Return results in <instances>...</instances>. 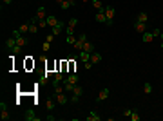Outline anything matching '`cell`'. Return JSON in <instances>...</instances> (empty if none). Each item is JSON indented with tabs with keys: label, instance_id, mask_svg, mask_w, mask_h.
<instances>
[{
	"label": "cell",
	"instance_id": "6da1fadb",
	"mask_svg": "<svg viewBox=\"0 0 163 121\" xmlns=\"http://www.w3.org/2000/svg\"><path fill=\"white\" fill-rule=\"evenodd\" d=\"M5 47H8V49L13 52V54H18V52H20V49H22V47H18V44H16V38H15V36H11V38H8V40H5Z\"/></svg>",
	"mask_w": 163,
	"mask_h": 121
},
{
	"label": "cell",
	"instance_id": "7a4b0ae2",
	"mask_svg": "<svg viewBox=\"0 0 163 121\" xmlns=\"http://www.w3.org/2000/svg\"><path fill=\"white\" fill-rule=\"evenodd\" d=\"M114 15H116V9H114V5H105V16H107V25H112V22H114Z\"/></svg>",
	"mask_w": 163,
	"mask_h": 121
},
{
	"label": "cell",
	"instance_id": "3957f363",
	"mask_svg": "<svg viewBox=\"0 0 163 121\" xmlns=\"http://www.w3.org/2000/svg\"><path fill=\"white\" fill-rule=\"evenodd\" d=\"M85 42H87V35H85V33H80L73 47H74L76 51H82V49H84V44H85Z\"/></svg>",
	"mask_w": 163,
	"mask_h": 121
},
{
	"label": "cell",
	"instance_id": "277c9868",
	"mask_svg": "<svg viewBox=\"0 0 163 121\" xmlns=\"http://www.w3.org/2000/svg\"><path fill=\"white\" fill-rule=\"evenodd\" d=\"M0 118H2V121H9L11 119L9 110H8V103L5 101H0Z\"/></svg>",
	"mask_w": 163,
	"mask_h": 121
},
{
	"label": "cell",
	"instance_id": "5b68a950",
	"mask_svg": "<svg viewBox=\"0 0 163 121\" xmlns=\"http://www.w3.org/2000/svg\"><path fill=\"white\" fill-rule=\"evenodd\" d=\"M54 99H56V103H58L60 107H64V105H67V103H69V98H67V94H65V92L54 94Z\"/></svg>",
	"mask_w": 163,
	"mask_h": 121
},
{
	"label": "cell",
	"instance_id": "8992f818",
	"mask_svg": "<svg viewBox=\"0 0 163 121\" xmlns=\"http://www.w3.org/2000/svg\"><path fill=\"white\" fill-rule=\"evenodd\" d=\"M78 25V18H71L67 22V27H65V33L67 35H74V27Z\"/></svg>",
	"mask_w": 163,
	"mask_h": 121
},
{
	"label": "cell",
	"instance_id": "52a82bcc",
	"mask_svg": "<svg viewBox=\"0 0 163 121\" xmlns=\"http://www.w3.org/2000/svg\"><path fill=\"white\" fill-rule=\"evenodd\" d=\"M109 96H111V90H109L107 87H105V89H101V90L98 92V96H96V101H98V103H101V101H105V99H107Z\"/></svg>",
	"mask_w": 163,
	"mask_h": 121
},
{
	"label": "cell",
	"instance_id": "ba28073f",
	"mask_svg": "<svg viewBox=\"0 0 163 121\" xmlns=\"http://www.w3.org/2000/svg\"><path fill=\"white\" fill-rule=\"evenodd\" d=\"M24 119H25V121H42L44 118L36 116V114L33 112V110H27V112H25V116H24Z\"/></svg>",
	"mask_w": 163,
	"mask_h": 121
},
{
	"label": "cell",
	"instance_id": "9c48e42d",
	"mask_svg": "<svg viewBox=\"0 0 163 121\" xmlns=\"http://www.w3.org/2000/svg\"><path fill=\"white\" fill-rule=\"evenodd\" d=\"M64 74H62V71H58V72H54V80H53V87H56L60 83H64Z\"/></svg>",
	"mask_w": 163,
	"mask_h": 121
},
{
	"label": "cell",
	"instance_id": "30bf717a",
	"mask_svg": "<svg viewBox=\"0 0 163 121\" xmlns=\"http://www.w3.org/2000/svg\"><path fill=\"white\" fill-rule=\"evenodd\" d=\"M134 31L143 35V33L147 31V24H145V22H134Z\"/></svg>",
	"mask_w": 163,
	"mask_h": 121
},
{
	"label": "cell",
	"instance_id": "8fae6325",
	"mask_svg": "<svg viewBox=\"0 0 163 121\" xmlns=\"http://www.w3.org/2000/svg\"><path fill=\"white\" fill-rule=\"evenodd\" d=\"M96 22L98 24H107V16H105V9H101L96 13Z\"/></svg>",
	"mask_w": 163,
	"mask_h": 121
},
{
	"label": "cell",
	"instance_id": "7c38bea8",
	"mask_svg": "<svg viewBox=\"0 0 163 121\" xmlns=\"http://www.w3.org/2000/svg\"><path fill=\"white\" fill-rule=\"evenodd\" d=\"M65 27H67V25H65L64 22H58V24L53 27V35H54V36H58L60 33H62V29H65Z\"/></svg>",
	"mask_w": 163,
	"mask_h": 121
},
{
	"label": "cell",
	"instance_id": "4fadbf2b",
	"mask_svg": "<svg viewBox=\"0 0 163 121\" xmlns=\"http://www.w3.org/2000/svg\"><path fill=\"white\" fill-rule=\"evenodd\" d=\"M36 16H38L40 20H45V18H47V9L44 7V5H40V7L36 9Z\"/></svg>",
	"mask_w": 163,
	"mask_h": 121
},
{
	"label": "cell",
	"instance_id": "5bb4252c",
	"mask_svg": "<svg viewBox=\"0 0 163 121\" xmlns=\"http://www.w3.org/2000/svg\"><path fill=\"white\" fill-rule=\"evenodd\" d=\"M45 20H47V25H49V27H54V25H56V24L60 22V20H58L56 16H54V15H49Z\"/></svg>",
	"mask_w": 163,
	"mask_h": 121
},
{
	"label": "cell",
	"instance_id": "9a60e30c",
	"mask_svg": "<svg viewBox=\"0 0 163 121\" xmlns=\"http://www.w3.org/2000/svg\"><path fill=\"white\" fill-rule=\"evenodd\" d=\"M91 62H92V65L100 63V62H101V54H100V52H96V51L91 52Z\"/></svg>",
	"mask_w": 163,
	"mask_h": 121
},
{
	"label": "cell",
	"instance_id": "2e32d148",
	"mask_svg": "<svg viewBox=\"0 0 163 121\" xmlns=\"http://www.w3.org/2000/svg\"><path fill=\"white\" fill-rule=\"evenodd\" d=\"M85 119H87V121H101V116H98L94 110H91L89 116H85Z\"/></svg>",
	"mask_w": 163,
	"mask_h": 121
},
{
	"label": "cell",
	"instance_id": "e0dca14e",
	"mask_svg": "<svg viewBox=\"0 0 163 121\" xmlns=\"http://www.w3.org/2000/svg\"><path fill=\"white\" fill-rule=\"evenodd\" d=\"M74 4H76V0H64V2L60 4V7H62V9H69V7H73Z\"/></svg>",
	"mask_w": 163,
	"mask_h": 121
},
{
	"label": "cell",
	"instance_id": "ac0fdd59",
	"mask_svg": "<svg viewBox=\"0 0 163 121\" xmlns=\"http://www.w3.org/2000/svg\"><path fill=\"white\" fill-rule=\"evenodd\" d=\"M65 82H69V83H73V85H76V83H78V74H76V72H73V74H69V76L65 78Z\"/></svg>",
	"mask_w": 163,
	"mask_h": 121
},
{
	"label": "cell",
	"instance_id": "d6986e66",
	"mask_svg": "<svg viewBox=\"0 0 163 121\" xmlns=\"http://www.w3.org/2000/svg\"><path fill=\"white\" fill-rule=\"evenodd\" d=\"M141 38H143V42H145V44H151L152 40H154V35H152V33H149V31H145Z\"/></svg>",
	"mask_w": 163,
	"mask_h": 121
},
{
	"label": "cell",
	"instance_id": "ffe728a7",
	"mask_svg": "<svg viewBox=\"0 0 163 121\" xmlns=\"http://www.w3.org/2000/svg\"><path fill=\"white\" fill-rule=\"evenodd\" d=\"M73 94H74V96H80V98H82V96H84V87H80V85L76 83V85H74V89H73Z\"/></svg>",
	"mask_w": 163,
	"mask_h": 121
},
{
	"label": "cell",
	"instance_id": "44dd1931",
	"mask_svg": "<svg viewBox=\"0 0 163 121\" xmlns=\"http://www.w3.org/2000/svg\"><path fill=\"white\" fill-rule=\"evenodd\" d=\"M82 51H85V52H94V44H91L89 40H87V42L84 44V49Z\"/></svg>",
	"mask_w": 163,
	"mask_h": 121
},
{
	"label": "cell",
	"instance_id": "7402d4cb",
	"mask_svg": "<svg viewBox=\"0 0 163 121\" xmlns=\"http://www.w3.org/2000/svg\"><path fill=\"white\" fill-rule=\"evenodd\" d=\"M134 22H149V15H147V13H140V15L138 16H136V20H134Z\"/></svg>",
	"mask_w": 163,
	"mask_h": 121
},
{
	"label": "cell",
	"instance_id": "603a6c76",
	"mask_svg": "<svg viewBox=\"0 0 163 121\" xmlns=\"http://www.w3.org/2000/svg\"><path fill=\"white\" fill-rule=\"evenodd\" d=\"M80 60H82V62H89V60H91V52H85V51H80Z\"/></svg>",
	"mask_w": 163,
	"mask_h": 121
},
{
	"label": "cell",
	"instance_id": "cb8c5ba5",
	"mask_svg": "<svg viewBox=\"0 0 163 121\" xmlns=\"http://www.w3.org/2000/svg\"><path fill=\"white\" fill-rule=\"evenodd\" d=\"M45 105H47V110H54V105H56V101H54L53 98H47Z\"/></svg>",
	"mask_w": 163,
	"mask_h": 121
},
{
	"label": "cell",
	"instance_id": "d4e9b609",
	"mask_svg": "<svg viewBox=\"0 0 163 121\" xmlns=\"http://www.w3.org/2000/svg\"><path fill=\"white\" fill-rule=\"evenodd\" d=\"M92 5H94V9H96V11L105 9V7H103V4H101V0H92Z\"/></svg>",
	"mask_w": 163,
	"mask_h": 121
},
{
	"label": "cell",
	"instance_id": "484cf974",
	"mask_svg": "<svg viewBox=\"0 0 163 121\" xmlns=\"http://www.w3.org/2000/svg\"><path fill=\"white\" fill-rule=\"evenodd\" d=\"M29 33H31V35L38 33V24H35V22H29Z\"/></svg>",
	"mask_w": 163,
	"mask_h": 121
},
{
	"label": "cell",
	"instance_id": "4316f807",
	"mask_svg": "<svg viewBox=\"0 0 163 121\" xmlns=\"http://www.w3.org/2000/svg\"><path fill=\"white\" fill-rule=\"evenodd\" d=\"M140 118H141V116L138 114V110L134 109V110H132V114H131V118H129V119H131V121H140Z\"/></svg>",
	"mask_w": 163,
	"mask_h": 121
},
{
	"label": "cell",
	"instance_id": "83f0119b",
	"mask_svg": "<svg viewBox=\"0 0 163 121\" xmlns=\"http://www.w3.org/2000/svg\"><path fill=\"white\" fill-rule=\"evenodd\" d=\"M143 92H145V94H152V85L149 83V82L143 85Z\"/></svg>",
	"mask_w": 163,
	"mask_h": 121
},
{
	"label": "cell",
	"instance_id": "f1b7e54d",
	"mask_svg": "<svg viewBox=\"0 0 163 121\" xmlns=\"http://www.w3.org/2000/svg\"><path fill=\"white\" fill-rule=\"evenodd\" d=\"M18 31L22 33V35H24V33H29V24H22V25L18 27Z\"/></svg>",
	"mask_w": 163,
	"mask_h": 121
},
{
	"label": "cell",
	"instance_id": "f546056e",
	"mask_svg": "<svg viewBox=\"0 0 163 121\" xmlns=\"http://www.w3.org/2000/svg\"><path fill=\"white\" fill-rule=\"evenodd\" d=\"M134 109H125L123 112H121V118H131V114H132Z\"/></svg>",
	"mask_w": 163,
	"mask_h": 121
},
{
	"label": "cell",
	"instance_id": "4dcf8cb0",
	"mask_svg": "<svg viewBox=\"0 0 163 121\" xmlns=\"http://www.w3.org/2000/svg\"><path fill=\"white\" fill-rule=\"evenodd\" d=\"M74 42H76V38H74V35H67V44L74 45Z\"/></svg>",
	"mask_w": 163,
	"mask_h": 121
},
{
	"label": "cell",
	"instance_id": "1f68e13d",
	"mask_svg": "<svg viewBox=\"0 0 163 121\" xmlns=\"http://www.w3.org/2000/svg\"><path fill=\"white\" fill-rule=\"evenodd\" d=\"M69 101H71V103H74V105H76V103L80 101V96H74V94H73V96L69 98Z\"/></svg>",
	"mask_w": 163,
	"mask_h": 121
},
{
	"label": "cell",
	"instance_id": "d6a6232c",
	"mask_svg": "<svg viewBox=\"0 0 163 121\" xmlns=\"http://www.w3.org/2000/svg\"><path fill=\"white\" fill-rule=\"evenodd\" d=\"M65 89H64V87H60V85H56V87H54V94H60V92H64Z\"/></svg>",
	"mask_w": 163,
	"mask_h": 121
},
{
	"label": "cell",
	"instance_id": "836d02e7",
	"mask_svg": "<svg viewBox=\"0 0 163 121\" xmlns=\"http://www.w3.org/2000/svg\"><path fill=\"white\" fill-rule=\"evenodd\" d=\"M42 49H44V51H49V49H51V42H47V40H45V44L42 45Z\"/></svg>",
	"mask_w": 163,
	"mask_h": 121
},
{
	"label": "cell",
	"instance_id": "e575fe53",
	"mask_svg": "<svg viewBox=\"0 0 163 121\" xmlns=\"http://www.w3.org/2000/svg\"><path fill=\"white\" fill-rule=\"evenodd\" d=\"M38 27H47V20H38Z\"/></svg>",
	"mask_w": 163,
	"mask_h": 121
},
{
	"label": "cell",
	"instance_id": "d590c367",
	"mask_svg": "<svg viewBox=\"0 0 163 121\" xmlns=\"http://www.w3.org/2000/svg\"><path fill=\"white\" fill-rule=\"evenodd\" d=\"M152 35H154V38H160L161 31H160V29H152Z\"/></svg>",
	"mask_w": 163,
	"mask_h": 121
},
{
	"label": "cell",
	"instance_id": "8d00e7d4",
	"mask_svg": "<svg viewBox=\"0 0 163 121\" xmlns=\"http://www.w3.org/2000/svg\"><path fill=\"white\" fill-rule=\"evenodd\" d=\"M84 67H85V69H87V71H89V69H91V67H92V62H91V60H89V62H85V63H84Z\"/></svg>",
	"mask_w": 163,
	"mask_h": 121
},
{
	"label": "cell",
	"instance_id": "74e56055",
	"mask_svg": "<svg viewBox=\"0 0 163 121\" xmlns=\"http://www.w3.org/2000/svg\"><path fill=\"white\" fill-rule=\"evenodd\" d=\"M53 38H54V35L51 33V35H47V38H45V40H47V42H53Z\"/></svg>",
	"mask_w": 163,
	"mask_h": 121
},
{
	"label": "cell",
	"instance_id": "f35d334b",
	"mask_svg": "<svg viewBox=\"0 0 163 121\" xmlns=\"http://www.w3.org/2000/svg\"><path fill=\"white\" fill-rule=\"evenodd\" d=\"M2 2H4L5 5H8V4H11V2H13V0H2Z\"/></svg>",
	"mask_w": 163,
	"mask_h": 121
},
{
	"label": "cell",
	"instance_id": "ab89813d",
	"mask_svg": "<svg viewBox=\"0 0 163 121\" xmlns=\"http://www.w3.org/2000/svg\"><path fill=\"white\" fill-rule=\"evenodd\" d=\"M160 38H161V42H163V33H161V35H160Z\"/></svg>",
	"mask_w": 163,
	"mask_h": 121
},
{
	"label": "cell",
	"instance_id": "60d3db41",
	"mask_svg": "<svg viewBox=\"0 0 163 121\" xmlns=\"http://www.w3.org/2000/svg\"><path fill=\"white\" fill-rule=\"evenodd\" d=\"M56 2H58V4H62V2H64V0H56Z\"/></svg>",
	"mask_w": 163,
	"mask_h": 121
},
{
	"label": "cell",
	"instance_id": "b9f144b4",
	"mask_svg": "<svg viewBox=\"0 0 163 121\" xmlns=\"http://www.w3.org/2000/svg\"><path fill=\"white\" fill-rule=\"evenodd\" d=\"M82 2H89V0H82Z\"/></svg>",
	"mask_w": 163,
	"mask_h": 121
},
{
	"label": "cell",
	"instance_id": "7bdbcfd3",
	"mask_svg": "<svg viewBox=\"0 0 163 121\" xmlns=\"http://www.w3.org/2000/svg\"><path fill=\"white\" fill-rule=\"evenodd\" d=\"M161 49H163V42H161Z\"/></svg>",
	"mask_w": 163,
	"mask_h": 121
}]
</instances>
